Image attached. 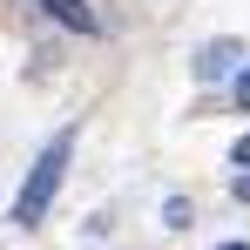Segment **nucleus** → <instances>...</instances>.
I'll use <instances>...</instances> for the list:
<instances>
[{"instance_id": "3", "label": "nucleus", "mask_w": 250, "mask_h": 250, "mask_svg": "<svg viewBox=\"0 0 250 250\" xmlns=\"http://www.w3.org/2000/svg\"><path fill=\"white\" fill-rule=\"evenodd\" d=\"M237 54H244L237 41H209L203 54H196V82H223V75L237 68Z\"/></svg>"}, {"instance_id": "6", "label": "nucleus", "mask_w": 250, "mask_h": 250, "mask_svg": "<svg viewBox=\"0 0 250 250\" xmlns=\"http://www.w3.org/2000/svg\"><path fill=\"white\" fill-rule=\"evenodd\" d=\"M230 189H237V196H244V203H250V176H237V183H230Z\"/></svg>"}, {"instance_id": "4", "label": "nucleus", "mask_w": 250, "mask_h": 250, "mask_svg": "<svg viewBox=\"0 0 250 250\" xmlns=\"http://www.w3.org/2000/svg\"><path fill=\"white\" fill-rule=\"evenodd\" d=\"M230 163H237V169H250V135L237 142V149H230Z\"/></svg>"}, {"instance_id": "2", "label": "nucleus", "mask_w": 250, "mask_h": 250, "mask_svg": "<svg viewBox=\"0 0 250 250\" xmlns=\"http://www.w3.org/2000/svg\"><path fill=\"white\" fill-rule=\"evenodd\" d=\"M34 7H41V14H54L68 34H102V14H95L88 0H34Z\"/></svg>"}, {"instance_id": "5", "label": "nucleus", "mask_w": 250, "mask_h": 250, "mask_svg": "<svg viewBox=\"0 0 250 250\" xmlns=\"http://www.w3.org/2000/svg\"><path fill=\"white\" fill-rule=\"evenodd\" d=\"M237 108H250V68L237 75Z\"/></svg>"}, {"instance_id": "7", "label": "nucleus", "mask_w": 250, "mask_h": 250, "mask_svg": "<svg viewBox=\"0 0 250 250\" xmlns=\"http://www.w3.org/2000/svg\"><path fill=\"white\" fill-rule=\"evenodd\" d=\"M223 250H250V244H223Z\"/></svg>"}, {"instance_id": "1", "label": "nucleus", "mask_w": 250, "mask_h": 250, "mask_svg": "<svg viewBox=\"0 0 250 250\" xmlns=\"http://www.w3.org/2000/svg\"><path fill=\"white\" fill-rule=\"evenodd\" d=\"M68 156H75V128H61L41 156H34L27 183H21V196H14V223H41V216H47L54 189H61V176H68Z\"/></svg>"}]
</instances>
